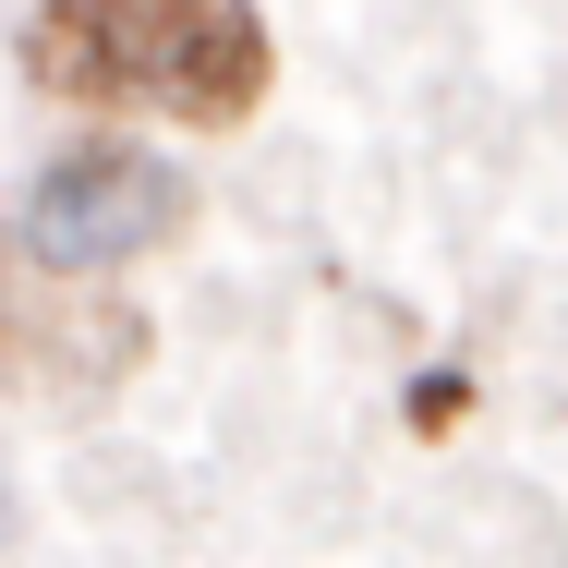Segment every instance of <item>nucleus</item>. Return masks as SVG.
Returning <instances> with one entry per match:
<instances>
[{"mask_svg":"<svg viewBox=\"0 0 568 568\" xmlns=\"http://www.w3.org/2000/svg\"><path fill=\"white\" fill-rule=\"evenodd\" d=\"M182 219H194V182L158 145H73V158H49L12 194V230L0 242L24 266H49V278H110L133 254H158Z\"/></svg>","mask_w":568,"mask_h":568,"instance_id":"1","label":"nucleus"},{"mask_svg":"<svg viewBox=\"0 0 568 568\" xmlns=\"http://www.w3.org/2000/svg\"><path fill=\"white\" fill-rule=\"evenodd\" d=\"M133 24V98L170 121H242L266 98V24L254 0H121Z\"/></svg>","mask_w":568,"mask_h":568,"instance_id":"2","label":"nucleus"},{"mask_svg":"<svg viewBox=\"0 0 568 568\" xmlns=\"http://www.w3.org/2000/svg\"><path fill=\"white\" fill-rule=\"evenodd\" d=\"M24 61L61 98H133V24H121V0H49L37 37H24Z\"/></svg>","mask_w":568,"mask_h":568,"instance_id":"3","label":"nucleus"}]
</instances>
